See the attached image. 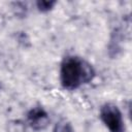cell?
Segmentation results:
<instances>
[{
	"label": "cell",
	"mask_w": 132,
	"mask_h": 132,
	"mask_svg": "<svg viewBox=\"0 0 132 132\" xmlns=\"http://www.w3.org/2000/svg\"><path fill=\"white\" fill-rule=\"evenodd\" d=\"M95 77L93 66L78 56H67L60 67V81L64 89L75 90Z\"/></svg>",
	"instance_id": "obj_1"
},
{
	"label": "cell",
	"mask_w": 132,
	"mask_h": 132,
	"mask_svg": "<svg viewBox=\"0 0 132 132\" xmlns=\"http://www.w3.org/2000/svg\"><path fill=\"white\" fill-rule=\"evenodd\" d=\"M100 119L108 128L109 132H125L122 112L112 103H105L100 108Z\"/></svg>",
	"instance_id": "obj_2"
},
{
	"label": "cell",
	"mask_w": 132,
	"mask_h": 132,
	"mask_svg": "<svg viewBox=\"0 0 132 132\" xmlns=\"http://www.w3.org/2000/svg\"><path fill=\"white\" fill-rule=\"evenodd\" d=\"M29 126L36 131L45 129L50 124V118L42 107H34L27 114Z\"/></svg>",
	"instance_id": "obj_3"
},
{
	"label": "cell",
	"mask_w": 132,
	"mask_h": 132,
	"mask_svg": "<svg viewBox=\"0 0 132 132\" xmlns=\"http://www.w3.org/2000/svg\"><path fill=\"white\" fill-rule=\"evenodd\" d=\"M53 132H74V131H73V128H72L71 124L68 121L61 120L55 125V128H54Z\"/></svg>",
	"instance_id": "obj_4"
},
{
	"label": "cell",
	"mask_w": 132,
	"mask_h": 132,
	"mask_svg": "<svg viewBox=\"0 0 132 132\" xmlns=\"http://www.w3.org/2000/svg\"><path fill=\"white\" fill-rule=\"evenodd\" d=\"M56 3H57L56 1H52V0H40V1L36 2V6L39 11L47 12L56 5Z\"/></svg>",
	"instance_id": "obj_5"
},
{
	"label": "cell",
	"mask_w": 132,
	"mask_h": 132,
	"mask_svg": "<svg viewBox=\"0 0 132 132\" xmlns=\"http://www.w3.org/2000/svg\"><path fill=\"white\" fill-rule=\"evenodd\" d=\"M8 132H25V126L21 121H12L7 126Z\"/></svg>",
	"instance_id": "obj_6"
}]
</instances>
